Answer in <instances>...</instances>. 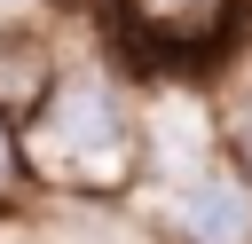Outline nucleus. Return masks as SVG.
Returning a JSON list of instances; mask_svg holds the SVG:
<instances>
[{"label": "nucleus", "mask_w": 252, "mask_h": 244, "mask_svg": "<svg viewBox=\"0 0 252 244\" xmlns=\"http://www.w3.org/2000/svg\"><path fill=\"white\" fill-rule=\"evenodd\" d=\"M24 213H39V181L24 157V118L0 102V220H24Z\"/></svg>", "instance_id": "obj_5"}, {"label": "nucleus", "mask_w": 252, "mask_h": 244, "mask_svg": "<svg viewBox=\"0 0 252 244\" xmlns=\"http://www.w3.org/2000/svg\"><path fill=\"white\" fill-rule=\"evenodd\" d=\"M150 220V244H252V173L220 150L173 189L134 197Z\"/></svg>", "instance_id": "obj_3"}, {"label": "nucleus", "mask_w": 252, "mask_h": 244, "mask_svg": "<svg viewBox=\"0 0 252 244\" xmlns=\"http://www.w3.org/2000/svg\"><path fill=\"white\" fill-rule=\"evenodd\" d=\"M94 31L142 79H205L252 31V0H94Z\"/></svg>", "instance_id": "obj_2"}, {"label": "nucleus", "mask_w": 252, "mask_h": 244, "mask_svg": "<svg viewBox=\"0 0 252 244\" xmlns=\"http://www.w3.org/2000/svg\"><path fill=\"white\" fill-rule=\"evenodd\" d=\"M24 157L39 181V205H134L150 165V118H142V71L94 31V47H71L55 87L24 110Z\"/></svg>", "instance_id": "obj_1"}, {"label": "nucleus", "mask_w": 252, "mask_h": 244, "mask_svg": "<svg viewBox=\"0 0 252 244\" xmlns=\"http://www.w3.org/2000/svg\"><path fill=\"white\" fill-rule=\"evenodd\" d=\"M205 94H213V126H220V150L252 173V31L205 71Z\"/></svg>", "instance_id": "obj_4"}]
</instances>
